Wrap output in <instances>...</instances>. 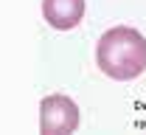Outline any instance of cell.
I'll return each instance as SVG.
<instances>
[{"mask_svg":"<svg viewBox=\"0 0 146 135\" xmlns=\"http://www.w3.org/2000/svg\"><path fill=\"white\" fill-rule=\"evenodd\" d=\"M79 127V107L76 101L62 93L45 96L39 101V130L45 135H65Z\"/></svg>","mask_w":146,"mask_h":135,"instance_id":"2","label":"cell"},{"mask_svg":"<svg viewBox=\"0 0 146 135\" xmlns=\"http://www.w3.org/2000/svg\"><path fill=\"white\" fill-rule=\"evenodd\" d=\"M96 65L115 82L138 79L146 70V39L129 25H115L101 34L96 45Z\"/></svg>","mask_w":146,"mask_h":135,"instance_id":"1","label":"cell"},{"mask_svg":"<svg viewBox=\"0 0 146 135\" xmlns=\"http://www.w3.org/2000/svg\"><path fill=\"white\" fill-rule=\"evenodd\" d=\"M84 0H42V17L56 31H70L84 20Z\"/></svg>","mask_w":146,"mask_h":135,"instance_id":"3","label":"cell"}]
</instances>
